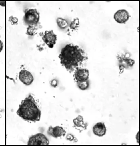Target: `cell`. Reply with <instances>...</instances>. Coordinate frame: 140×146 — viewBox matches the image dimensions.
<instances>
[{
    "label": "cell",
    "instance_id": "1",
    "mask_svg": "<svg viewBox=\"0 0 140 146\" xmlns=\"http://www.w3.org/2000/svg\"><path fill=\"white\" fill-rule=\"evenodd\" d=\"M59 58L62 65L70 72L80 68L88 59L83 50L73 44L65 46L62 49Z\"/></svg>",
    "mask_w": 140,
    "mask_h": 146
},
{
    "label": "cell",
    "instance_id": "2",
    "mask_svg": "<svg viewBox=\"0 0 140 146\" xmlns=\"http://www.w3.org/2000/svg\"><path fill=\"white\" fill-rule=\"evenodd\" d=\"M17 113L21 118L28 121H38L41 119V111L31 95L22 101Z\"/></svg>",
    "mask_w": 140,
    "mask_h": 146
},
{
    "label": "cell",
    "instance_id": "3",
    "mask_svg": "<svg viewBox=\"0 0 140 146\" xmlns=\"http://www.w3.org/2000/svg\"><path fill=\"white\" fill-rule=\"evenodd\" d=\"M39 13L36 9H30L25 12L24 21L29 26H35L39 23Z\"/></svg>",
    "mask_w": 140,
    "mask_h": 146
},
{
    "label": "cell",
    "instance_id": "4",
    "mask_svg": "<svg viewBox=\"0 0 140 146\" xmlns=\"http://www.w3.org/2000/svg\"><path fill=\"white\" fill-rule=\"evenodd\" d=\"M49 141L45 136L42 133H38L32 136L29 139L28 145H49Z\"/></svg>",
    "mask_w": 140,
    "mask_h": 146
},
{
    "label": "cell",
    "instance_id": "5",
    "mask_svg": "<svg viewBox=\"0 0 140 146\" xmlns=\"http://www.w3.org/2000/svg\"><path fill=\"white\" fill-rule=\"evenodd\" d=\"M42 39L49 48H53L56 43L57 35L54 33L53 31H46Z\"/></svg>",
    "mask_w": 140,
    "mask_h": 146
},
{
    "label": "cell",
    "instance_id": "6",
    "mask_svg": "<svg viewBox=\"0 0 140 146\" xmlns=\"http://www.w3.org/2000/svg\"><path fill=\"white\" fill-rule=\"evenodd\" d=\"M74 77L75 80L77 83L88 80L89 77V70L86 69H78L75 71Z\"/></svg>",
    "mask_w": 140,
    "mask_h": 146
},
{
    "label": "cell",
    "instance_id": "7",
    "mask_svg": "<svg viewBox=\"0 0 140 146\" xmlns=\"http://www.w3.org/2000/svg\"><path fill=\"white\" fill-rule=\"evenodd\" d=\"M19 79L24 84L29 86L33 83L34 78L33 75L26 70H22L19 74Z\"/></svg>",
    "mask_w": 140,
    "mask_h": 146
},
{
    "label": "cell",
    "instance_id": "8",
    "mask_svg": "<svg viewBox=\"0 0 140 146\" xmlns=\"http://www.w3.org/2000/svg\"><path fill=\"white\" fill-rule=\"evenodd\" d=\"M114 19L119 23H124L129 20V14L126 10H119L114 15Z\"/></svg>",
    "mask_w": 140,
    "mask_h": 146
},
{
    "label": "cell",
    "instance_id": "9",
    "mask_svg": "<svg viewBox=\"0 0 140 146\" xmlns=\"http://www.w3.org/2000/svg\"><path fill=\"white\" fill-rule=\"evenodd\" d=\"M48 133L53 137L57 138L64 136L66 134V131L61 127L57 126L53 127L51 126L48 129Z\"/></svg>",
    "mask_w": 140,
    "mask_h": 146
},
{
    "label": "cell",
    "instance_id": "10",
    "mask_svg": "<svg viewBox=\"0 0 140 146\" xmlns=\"http://www.w3.org/2000/svg\"><path fill=\"white\" fill-rule=\"evenodd\" d=\"M93 132L99 137L105 135L106 133V128L104 123L99 122L96 124L93 128Z\"/></svg>",
    "mask_w": 140,
    "mask_h": 146
},
{
    "label": "cell",
    "instance_id": "11",
    "mask_svg": "<svg viewBox=\"0 0 140 146\" xmlns=\"http://www.w3.org/2000/svg\"><path fill=\"white\" fill-rule=\"evenodd\" d=\"M57 23L60 28L62 29H65L68 26L67 21L63 18H59L57 19Z\"/></svg>",
    "mask_w": 140,
    "mask_h": 146
},
{
    "label": "cell",
    "instance_id": "12",
    "mask_svg": "<svg viewBox=\"0 0 140 146\" xmlns=\"http://www.w3.org/2000/svg\"><path fill=\"white\" fill-rule=\"evenodd\" d=\"M37 28L35 26L29 25L27 29V34L31 36H34L37 34Z\"/></svg>",
    "mask_w": 140,
    "mask_h": 146
},
{
    "label": "cell",
    "instance_id": "13",
    "mask_svg": "<svg viewBox=\"0 0 140 146\" xmlns=\"http://www.w3.org/2000/svg\"><path fill=\"white\" fill-rule=\"evenodd\" d=\"M78 86L81 90H85L88 89L89 86V81L87 80L84 82L77 83Z\"/></svg>",
    "mask_w": 140,
    "mask_h": 146
},
{
    "label": "cell",
    "instance_id": "14",
    "mask_svg": "<svg viewBox=\"0 0 140 146\" xmlns=\"http://www.w3.org/2000/svg\"><path fill=\"white\" fill-rule=\"evenodd\" d=\"M79 25V21L78 18L75 19L71 23L70 25V27L72 29L75 30L77 29Z\"/></svg>",
    "mask_w": 140,
    "mask_h": 146
},
{
    "label": "cell",
    "instance_id": "15",
    "mask_svg": "<svg viewBox=\"0 0 140 146\" xmlns=\"http://www.w3.org/2000/svg\"><path fill=\"white\" fill-rule=\"evenodd\" d=\"M4 45L3 42L0 40V52H2V50L3 48Z\"/></svg>",
    "mask_w": 140,
    "mask_h": 146
},
{
    "label": "cell",
    "instance_id": "16",
    "mask_svg": "<svg viewBox=\"0 0 140 146\" xmlns=\"http://www.w3.org/2000/svg\"><path fill=\"white\" fill-rule=\"evenodd\" d=\"M51 85L53 86H57V81L54 80H53L52 82Z\"/></svg>",
    "mask_w": 140,
    "mask_h": 146
}]
</instances>
